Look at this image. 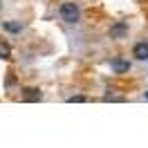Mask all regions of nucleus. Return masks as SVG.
<instances>
[{
    "instance_id": "nucleus-1",
    "label": "nucleus",
    "mask_w": 148,
    "mask_h": 148,
    "mask_svg": "<svg viewBox=\"0 0 148 148\" xmlns=\"http://www.w3.org/2000/svg\"><path fill=\"white\" fill-rule=\"evenodd\" d=\"M61 18L65 23H76V20L81 18V11L76 7V2H63L61 5Z\"/></svg>"
},
{
    "instance_id": "nucleus-2",
    "label": "nucleus",
    "mask_w": 148,
    "mask_h": 148,
    "mask_svg": "<svg viewBox=\"0 0 148 148\" xmlns=\"http://www.w3.org/2000/svg\"><path fill=\"white\" fill-rule=\"evenodd\" d=\"M132 54L137 56L139 61H146L148 58V43H137L135 49H132Z\"/></svg>"
},
{
    "instance_id": "nucleus-3",
    "label": "nucleus",
    "mask_w": 148,
    "mask_h": 148,
    "mask_svg": "<svg viewBox=\"0 0 148 148\" xmlns=\"http://www.w3.org/2000/svg\"><path fill=\"white\" fill-rule=\"evenodd\" d=\"M110 67H112V70H114V72H128V70H130V63H128V61H123V58H114V61H112V63H110Z\"/></svg>"
},
{
    "instance_id": "nucleus-4",
    "label": "nucleus",
    "mask_w": 148,
    "mask_h": 148,
    "mask_svg": "<svg viewBox=\"0 0 148 148\" xmlns=\"http://www.w3.org/2000/svg\"><path fill=\"white\" fill-rule=\"evenodd\" d=\"M126 32H128L126 23H117V25L110 29V36H112V38H121V36H126Z\"/></svg>"
},
{
    "instance_id": "nucleus-5",
    "label": "nucleus",
    "mask_w": 148,
    "mask_h": 148,
    "mask_svg": "<svg viewBox=\"0 0 148 148\" xmlns=\"http://www.w3.org/2000/svg\"><path fill=\"white\" fill-rule=\"evenodd\" d=\"M5 29H9V32H20V25L18 23H5Z\"/></svg>"
},
{
    "instance_id": "nucleus-6",
    "label": "nucleus",
    "mask_w": 148,
    "mask_h": 148,
    "mask_svg": "<svg viewBox=\"0 0 148 148\" xmlns=\"http://www.w3.org/2000/svg\"><path fill=\"white\" fill-rule=\"evenodd\" d=\"M27 99L34 101V99H40V94H36V90H27Z\"/></svg>"
},
{
    "instance_id": "nucleus-7",
    "label": "nucleus",
    "mask_w": 148,
    "mask_h": 148,
    "mask_svg": "<svg viewBox=\"0 0 148 148\" xmlns=\"http://www.w3.org/2000/svg\"><path fill=\"white\" fill-rule=\"evenodd\" d=\"M0 56H5V58L9 56V47L7 45H0Z\"/></svg>"
},
{
    "instance_id": "nucleus-8",
    "label": "nucleus",
    "mask_w": 148,
    "mask_h": 148,
    "mask_svg": "<svg viewBox=\"0 0 148 148\" xmlns=\"http://www.w3.org/2000/svg\"><path fill=\"white\" fill-rule=\"evenodd\" d=\"M146 101H148V92H146Z\"/></svg>"
}]
</instances>
